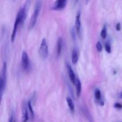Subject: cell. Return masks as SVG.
<instances>
[{
  "instance_id": "11",
  "label": "cell",
  "mask_w": 122,
  "mask_h": 122,
  "mask_svg": "<svg viewBox=\"0 0 122 122\" xmlns=\"http://www.w3.org/2000/svg\"><path fill=\"white\" fill-rule=\"evenodd\" d=\"M75 85H76V94H77V97H79L81 94V91H82V85H81V81L78 78H76Z\"/></svg>"
},
{
  "instance_id": "5",
  "label": "cell",
  "mask_w": 122,
  "mask_h": 122,
  "mask_svg": "<svg viewBox=\"0 0 122 122\" xmlns=\"http://www.w3.org/2000/svg\"><path fill=\"white\" fill-rule=\"evenodd\" d=\"M21 63H22L23 67L25 70H28L30 66L29 58L28 54L26 51H23L21 55Z\"/></svg>"
},
{
  "instance_id": "10",
  "label": "cell",
  "mask_w": 122,
  "mask_h": 122,
  "mask_svg": "<svg viewBox=\"0 0 122 122\" xmlns=\"http://www.w3.org/2000/svg\"><path fill=\"white\" fill-rule=\"evenodd\" d=\"M23 121L26 122L28 120V110L26 108V104H25V101H24V103L23 104Z\"/></svg>"
},
{
  "instance_id": "18",
  "label": "cell",
  "mask_w": 122,
  "mask_h": 122,
  "mask_svg": "<svg viewBox=\"0 0 122 122\" xmlns=\"http://www.w3.org/2000/svg\"><path fill=\"white\" fill-rule=\"evenodd\" d=\"M96 48L97 50H98V52H101L102 50V45L100 42H98L96 44Z\"/></svg>"
},
{
  "instance_id": "12",
  "label": "cell",
  "mask_w": 122,
  "mask_h": 122,
  "mask_svg": "<svg viewBox=\"0 0 122 122\" xmlns=\"http://www.w3.org/2000/svg\"><path fill=\"white\" fill-rule=\"evenodd\" d=\"M79 56L77 51L76 49H73L71 53V61L73 64H76L78 61Z\"/></svg>"
},
{
  "instance_id": "4",
  "label": "cell",
  "mask_w": 122,
  "mask_h": 122,
  "mask_svg": "<svg viewBox=\"0 0 122 122\" xmlns=\"http://www.w3.org/2000/svg\"><path fill=\"white\" fill-rule=\"evenodd\" d=\"M31 4V1L30 0H26V1L24 3L22 7L20 8L19 10L20 12L21 13V17H22V23L26 20V17H27V13H28Z\"/></svg>"
},
{
  "instance_id": "9",
  "label": "cell",
  "mask_w": 122,
  "mask_h": 122,
  "mask_svg": "<svg viewBox=\"0 0 122 122\" xmlns=\"http://www.w3.org/2000/svg\"><path fill=\"white\" fill-rule=\"evenodd\" d=\"M62 48H63V39L60 37L57 40V48H56V54L57 57H59L61 53Z\"/></svg>"
},
{
  "instance_id": "17",
  "label": "cell",
  "mask_w": 122,
  "mask_h": 122,
  "mask_svg": "<svg viewBox=\"0 0 122 122\" xmlns=\"http://www.w3.org/2000/svg\"><path fill=\"white\" fill-rule=\"evenodd\" d=\"M105 48H106V51L108 53H111V52H112V48H111V45L109 43L106 42L105 44Z\"/></svg>"
},
{
  "instance_id": "19",
  "label": "cell",
  "mask_w": 122,
  "mask_h": 122,
  "mask_svg": "<svg viewBox=\"0 0 122 122\" xmlns=\"http://www.w3.org/2000/svg\"><path fill=\"white\" fill-rule=\"evenodd\" d=\"M114 107L116 108H117V109H122V105L121 104L118 103V102H116V103L114 104Z\"/></svg>"
},
{
  "instance_id": "21",
  "label": "cell",
  "mask_w": 122,
  "mask_h": 122,
  "mask_svg": "<svg viewBox=\"0 0 122 122\" xmlns=\"http://www.w3.org/2000/svg\"><path fill=\"white\" fill-rule=\"evenodd\" d=\"M14 113H12L11 115L10 118L9 119V122H12L14 121Z\"/></svg>"
},
{
  "instance_id": "13",
  "label": "cell",
  "mask_w": 122,
  "mask_h": 122,
  "mask_svg": "<svg viewBox=\"0 0 122 122\" xmlns=\"http://www.w3.org/2000/svg\"><path fill=\"white\" fill-rule=\"evenodd\" d=\"M66 101L67 102L68 106H69V108L71 110V112H74V111H75V104H74L72 99L70 98V97H67Z\"/></svg>"
},
{
  "instance_id": "6",
  "label": "cell",
  "mask_w": 122,
  "mask_h": 122,
  "mask_svg": "<svg viewBox=\"0 0 122 122\" xmlns=\"http://www.w3.org/2000/svg\"><path fill=\"white\" fill-rule=\"evenodd\" d=\"M67 0H57L55 2L52 9L54 10H60L66 7Z\"/></svg>"
},
{
  "instance_id": "24",
  "label": "cell",
  "mask_w": 122,
  "mask_h": 122,
  "mask_svg": "<svg viewBox=\"0 0 122 122\" xmlns=\"http://www.w3.org/2000/svg\"><path fill=\"white\" fill-rule=\"evenodd\" d=\"M89 0H85V3L86 4H88V2H89Z\"/></svg>"
},
{
  "instance_id": "1",
  "label": "cell",
  "mask_w": 122,
  "mask_h": 122,
  "mask_svg": "<svg viewBox=\"0 0 122 122\" xmlns=\"http://www.w3.org/2000/svg\"><path fill=\"white\" fill-rule=\"evenodd\" d=\"M42 6V2L41 0H37L36 2L35 6L34 8V11L32 14V17H31L30 21L29 24V29L33 28L35 26L36 23L37 19H38V16H39V13H40L41 9Z\"/></svg>"
},
{
  "instance_id": "14",
  "label": "cell",
  "mask_w": 122,
  "mask_h": 122,
  "mask_svg": "<svg viewBox=\"0 0 122 122\" xmlns=\"http://www.w3.org/2000/svg\"><path fill=\"white\" fill-rule=\"evenodd\" d=\"M107 36V29L106 25H104V26L102 28V30L101 32V36L102 39H106Z\"/></svg>"
},
{
  "instance_id": "3",
  "label": "cell",
  "mask_w": 122,
  "mask_h": 122,
  "mask_svg": "<svg viewBox=\"0 0 122 122\" xmlns=\"http://www.w3.org/2000/svg\"><path fill=\"white\" fill-rule=\"evenodd\" d=\"M39 53L41 57L44 60L46 59L48 56V46L45 38H43L42 39L40 48H39Z\"/></svg>"
},
{
  "instance_id": "16",
  "label": "cell",
  "mask_w": 122,
  "mask_h": 122,
  "mask_svg": "<svg viewBox=\"0 0 122 122\" xmlns=\"http://www.w3.org/2000/svg\"><path fill=\"white\" fill-rule=\"evenodd\" d=\"M27 106H28V108H29V111L30 113V115H31V117H32V119H34V112H33V108H32V105H31V102L30 101H29L28 102H27Z\"/></svg>"
},
{
  "instance_id": "20",
  "label": "cell",
  "mask_w": 122,
  "mask_h": 122,
  "mask_svg": "<svg viewBox=\"0 0 122 122\" xmlns=\"http://www.w3.org/2000/svg\"><path fill=\"white\" fill-rule=\"evenodd\" d=\"M117 31H120L121 29V25H120V23H118L116 25V27Z\"/></svg>"
},
{
  "instance_id": "22",
  "label": "cell",
  "mask_w": 122,
  "mask_h": 122,
  "mask_svg": "<svg viewBox=\"0 0 122 122\" xmlns=\"http://www.w3.org/2000/svg\"><path fill=\"white\" fill-rule=\"evenodd\" d=\"M119 98H120L122 99V92H120V94H119Z\"/></svg>"
},
{
  "instance_id": "8",
  "label": "cell",
  "mask_w": 122,
  "mask_h": 122,
  "mask_svg": "<svg viewBox=\"0 0 122 122\" xmlns=\"http://www.w3.org/2000/svg\"><path fill=\"white\" fill-rule=\"evenodd\" d=\"M75 29L79 36H81V13L79 11L77 13L76 16L75 20Z\"/></svg>"
},
{
  "instance_id": "2",
  "label": "cell",
  "mask_w": 122,
  "mask_h": 122,
  "mask_svg": "<svg viewBox=\"0 0 122 122\" xmlns=\"http://www.w3.org/2000/svg\"><path fill=\"white\" fill-rule=\"evenodd\" d=\"M7 63L6 62H4L2 65V70H1V75L0 77V94H1V98H2L3 96L4 92L5 91L6 87V83H7Z\"/></svg>"
},
{
  "instance_id": "7",
  "label": "cell",
  "mask_w": 122,
  "mask_h": 122,
  "mask_svg": "<svg viewBox=\"0 0 122 122\" xmlns=\"http://www.w3.org/2000/svg\"><path fill=\"white\" fill-rule=\"evenodd\" d=\"M66 68L67 70L68 74H69V76L70 79V81H71V82L73 84L75 85L76 81V76H75V74L74 73L73 70L72 68H71V67L70 66V65L69 63H67L66 64Z\"/></svg>"
},
{
  "instance_id": "15",
  "label": "cell",
  "mask_w": 122,
  "mask_h": 122,
  "mask_svg": "<svg viewBox=\"0 0 122 122\" xmlns=\"http://www.w3.org/2000/svg\"><path fill=\"white\" fill-rule=\"evenodd\" d=\"M95 97L96 98V99H97V100L98 101V102L100 101H101V100H101V92L99 89H96V90H95Z\"/></svg>"
},
{
  "instance_id": "23",
  "label": "cell",
  "mask_w": 122,
  "mask_h": 122,
  "mask_svg": "<svg viewBox=\"0 0 122 122\" xmlns=\"http://www.w3.org/2000/svg\"><path fill=\"white\" fill-rule=\"evenodd\" d=\"M79 1V0H75V3L76 4Z\"/></svg>"
}]
</instances>
